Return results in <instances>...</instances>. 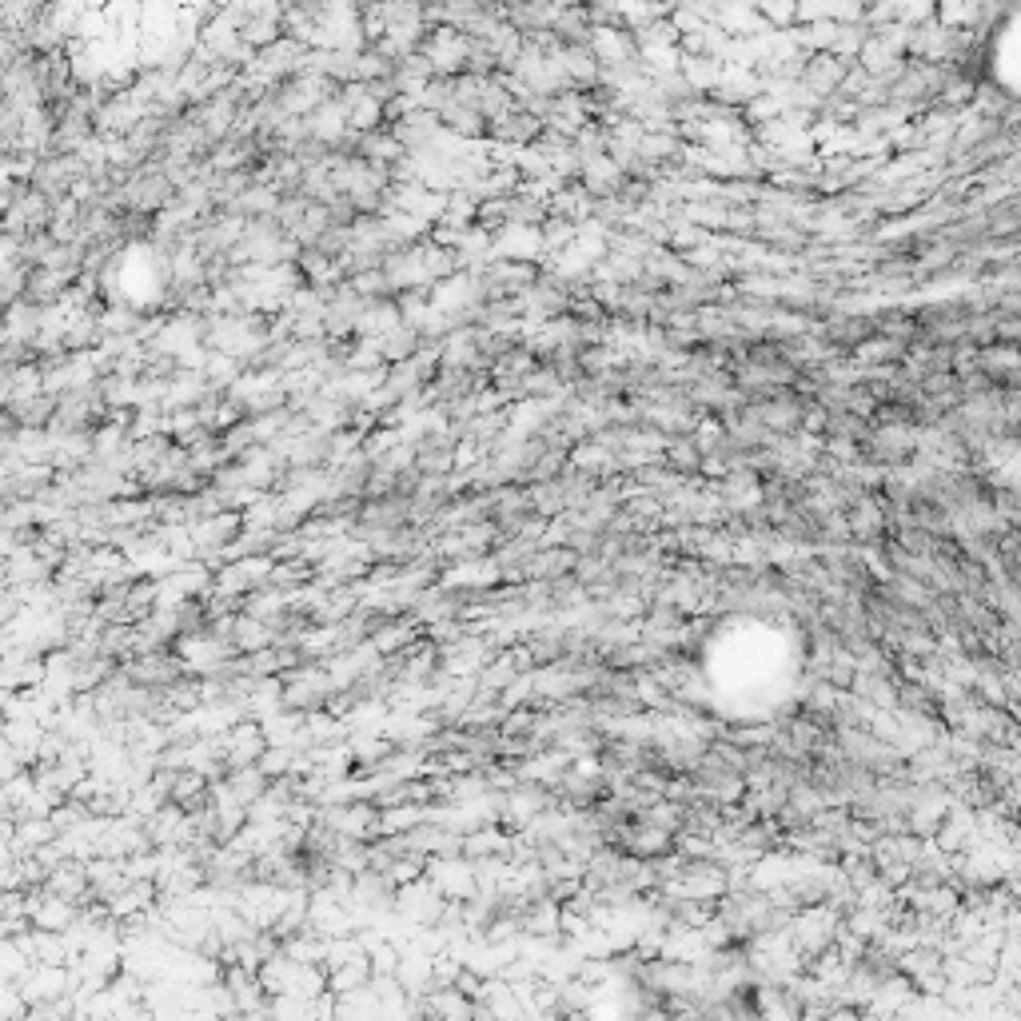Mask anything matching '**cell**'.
<instances>
[{
	"mask_svg": "<svg viewBox=\"0 0 1021 1021\" xmlns=\"http://www.w3.org/2000/svg\"><path fill=\"white\" fill-rule=\"evenodd\" d=\"M156 188H164V180H152V184H144V188H136V192H156ZM132 204H136V208H152L156 196H136Z\"/></svg>",
	"mask_w": 1021,
	"mask_h": 1021,
	"instance_id": "obj_1",
	"label": "cell"
}]
</instances>
